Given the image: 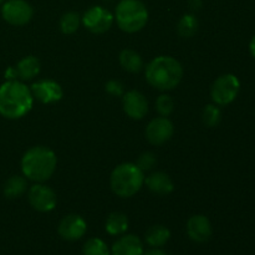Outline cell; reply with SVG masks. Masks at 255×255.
Masks as SVG:
<instances>
[{
    "mask_svg": "<svg viewBox=\"0 0 255 255\" xmlns=\"http://www.w3.org/2000/svg\"><path fill=\"white\" fill-rule=\"evenodd\" d=\"M144 183L152 193L157 196H168L173 192L174 183L166 172L157 171L144 177Z\"/></svg>",
    "mask_w": 255,
    "mask_h": 255,
    "instance_id": "cell-16",
    "label": "cell"
},
{
    "mask_svg": "<svg viewBox=\"0 0 255 255\" xmlns=\"http://www.w3.org/2000/svg\"><path fill=\"white\" fill-rule=\"evenodd\" d=\"M5 1H6V0H0V5H2V4H4Z\"/></svg>",
    "mask_w": 255,
    "mask_h": 255,
    "instance_id": "cell-33",
    "label": "cell"
},
{
    "mask_svg": "<svg viewBox=\"0 0 255 255\" xmlns=\"http://www.w3.org/2000/svg\"><path fill=\"white\" fill-rule=\"evenodd\" d=\"M213 233L211 221L203 214H194L187 222V234L196 243H206Z\"/></svg>",
    "mask_w": 255,
    "mask_h": 255,
    "instance_id": "cell-14",
    "label": "cell"
},
{
    "mask_svg": "<svg viewBox=\"0 0 255 255\" xmlns=\"http://www.w3.org/2000/svg\"><path fill=\"white\" fill-rule=\"evenodd\" d=\"M222 120V111L219 109L218 105L212 104L207 105L203 109V112H202V121L209 128H213V127H217L219 125Z\"/></svg>",
    "mask_w": 255,
    "mask_h": 255,
    "instance_id": "cell-25",
    "label": "cell"
},
{
    "mask_svg": "<svg viewBox=\"0 0 255 255\" xmlns=\"http://www.w3.org/2000/svg\"><path fill=\"white\" fill-rule=\"evenodd\" d=\"M241 90V81L233 74L221 75L211 87L212 101L218 106H227L237 99Z\"/></svg>",
    "mask_w": 255,
    "mask_h": 255,
    "instance_id": "cell-6",
    "label": "cell"
},
{
    "mask_svg": "<svg viewBox=\"0 0 255 255\" xmlns=\"http://www.w3.org/2000/svg\"><path fill=\"white\" fill-rule=\"evenodd\" d=\"M143 255H167L163 251H159L158 248H154L152 251H148L147 253H143Z\"/></svg>",
    "mask_w": 255,
    "mask_h": 255,
    "instance_id": "cell-31",
    "label": "cell"
},
{
    "mask_svg": "<svg viewBox=\"0 0 255 255\" xmlns=\"http://www.w3.org/2000/svg\"><path fill=\"white\" fill-rule=\"evenodd\" d=\"M80 25H81V16L76 11H67L60 17L59 26L62 34L65 35L75 34L79 30Z\"/></svg>",
    "mask_w": 255,
    "mask_h": 255,
    "instance_id": "cell-23",
    "label": "cell"
},
{
    "mask_svg": "<svg viewBox=\"0 0 255 255\" xmlns=\"http://www.w3.org/2000/svg\"><path fill=\"white\" fill-rule=\"evenodd\" d=\"M105 90L112 96H122L125 94V86L119 80H109L105 85Z\"/></svg>",
    "mask_w": 255,
    "mask_h": 255,
    "instance_id": "cell-28",
    "label": "cell"
},
{
    "mask_svg": "<svg viewBox=\"0 0 255 255\" xmlns=\"http://www.w3.org/2000/svg\"><path fill=\"white\" fill-rule=\"evenodd\" d=\"M144 239L152 248H161V247L166 246L167 242L171 239V232L167 227L162 226V224H156L147 229Z\"/></svg>",
    "mask_w": 255,
    "mask_h": 255,
    "instance_id": "cell-20",
    "label": "cell"
},
{
    "mask_svg": "<svg viewBox=\"0 0 255 255\" xmlns=\"http://www.w3.org/2000/svg\"><path fill=\"white\" fill-rule=\"evenodd\" d=\"M4 196L7 199H16L27 192V179L24 176L14 174L4 184Z\"/></svg>",
    "mask_w": 255,
    "mask_h": 255,
    "instance_id": "cell-18",
    "label": "cell"
},
{
    "mask_svg": "<svg viewBox=\"0 0 255 255\" xmlns=\"http://www.w3.org/2000/svg\"><path fill=\"white\" fill-rule=\"evenodd\" d=\"M87 232V223L79 214H67L60 221L57 233L67 242L81 239Z\"/></svg>",
    "mask_w": 255,
    "mask_h": 255,
    "instance_id": "cell-12",
    "label": "cell"
},
{
    "mask_svg": "<svg viewBox=\"0 0 255 255\" xmlns=\"http://www.w3.org/2000/svg\"><path fill=\"white\" fill-rule=\"evenodd\" d=\"M105 228L110 236H124L128 229V218L122 212H112L107 217Z\"/></svg>",
    "mask_w": 255,
    "mask_h": 255,
    "instance_id": "cell-21",
    "label": "cell"
},
{
    "mask_svg": "<svg viewBox=\"0 0 255 255\" xmlns=\"http://www.w3.org/2000/svg\"><path fill=\"white\" fill-rule=\"evenodd\" d=\"M122 107L125 114L132 120H142L148 114V101L137 90H129L122 95Z\"/></svg>",
    "mask_w": 255,
    "mask_h": 255,
    "instance_id": "cell-13",
    "label": "cell"
},
{
    "mask_svg": "<svg viewBox=\"0 0 255 255\" xmlns=\"http://www.w3.org/2000/svg\"><path fill=\"white\" fill-rule=\"evenodd\" d=\"M144 184V172L136 163L125 162L114 168L110 176V187L120 198H131Z\"/></svg>",
    "mask_w": 255,
    "mask_h": 255,
    "instance_id": "cell-4",
    "label": "cell"
},
{
    "mask_svg": "<svg viewBox=\"0 0 255 255\" xmlns=\"http://www.w3.org/2000/svg\"><path fill=\"white\" fill-rule=\"evenodd\" d=\"M199 27L198 19L194 14H186L179 19L178 25H177V31L179 36L183 39H191L197 34Z\"/></svg>",
    "mask_w": 255,
    "mask_h": 255,
    "instance_id": "cell-22",
    "label": "cell"
},
{
    "mask_svg": "<svg viewBox=\"0 0 255 255\" xmlns=\"http://www.w3.org/2000/svg\"><path fill=\"white\" fill-rule=\"evenodd\" d=\"M30 90H31L34 100H37L44 105L56 104V102L61 101L62 96H64V90H62L61 85L55 80L50 79L34 82L30 86Z\"/></svg>",
    "mask_w": 255,
    "mask_h": 255,
    "instance_id": "cell-11",
    "label": "cell"
},
{
    "mask_svg": "<svg viewBox=\"0 0 255 255\" xmlns=\"http://www.w3.org/2000/svg\"><path fill=\"white\" fill-rule=\"evenodd\" d=\"M111 255H143V244L134 234H124L112 246Z\"/></svg>",
    "mask_w": 255,
    "mask_h": 255,
    "instance_id": "cell-15",
    "label": "cell"
},
{
    "mask_svg": "<svg viewBox=\"0 0 255 255\" xmlns=\"http://www.w3.org/2000/svg\"><path fill=\"white\" fill-rule=\"evenodd\" d=\"M27 201L35 211L47 213L56 207L57 196L54 189L45 183H35L27 191Z\"/></svg>",
    "mask_w": 255,
    "mask_h": 255,
    "instance_id": "cell-9",
    "label": "cell"
},
{
    "mask_svg": "<svg viewBox=\"0 0 255 255\" xmlns=\"http://www.w3.org/2000/svg\"><path fill=\"white\" fill-rule=\"evenodd\" d=\"M115 21L120 30L134 34L148 22V10L141 0H121L115 9Z\"/></svg>",
    "mask_w": 255,
    "mask_h": 255,
    "instance_id": "cell-5",
    "label": "cell"
},
{
    "mask_svg": "<svg viewBox=\"0 0 255 255\" xmlns=\"http://www.w3.org/2000/svg\"><path fill=\"white\" fill-rule=\"evenodd\" d=\"M249 50H251L252 56H253L255 59V35L253 37H252L251 42H249Z\"/></svg>",
    "mask_w": 255,
    "mask_h": 255,
    "instance_id": "cell-32",
    "label": "cell"
},
{
    "mask_svg": "<svg viewBox=\"0 0 255 255\" xmlns=\"http://www.w3.org/2000/svg\"><path fill=\"white\" fill-rule=\"evenodd\" d=\"M136 164L138 166V168L142 172L151 171L153 169V167L157 164V157L153 152H144L141 156L137 158Z\"/></svg>",
    "mask_w": 255,
    "mask_h": 255,
    "instance_id": "cell-27",
    "label": "cell"
},
{
    "mask_svg": "<svg viewBox=\"0 0 255 255\" xmlns=\"http://www.w3.org/2000/svg\"><path fill=\"white\" fill-rule=\"evenodd\" d=\"M1 16L12 26H24L31 21L34 9L26 0H6L1 5Z\"/></svg>",
    "mask_w": 255,
    "mask_h": 255,
    "instance_id": "cell-8",
    "label": "cell"
},
{
    "mask_svg": "<svg viewBox=\"0 0 255 255\" xmlns=\"http://www.w3.org/2000/svg\"><path fill=\"white\" fill-rule=\"evenodd\" d=\"M57 166V157L46 146H34L21 157L20 167L22 176L35 183H45L54 176Z\"/></svg>",
    "mask_w": 255,
    "mask_h": 255,
    "instance_id": "cell-2",
    "label": "cell"
},
{
    "mask_svg": "<svg viewBox=\"0 0 255 255\" xmlns=\"http://www.w3.org/2000/svg\"><path fill=\"white\" fill-rule=\"evenodd\" d=\"M174 134L173 122L168 117H154L146 127V138L153 146L167 143Z\"/></svg>",
    "mask_w": 255,
    "mask_h": 255,
    "instance_id": "cell-10",
    "label": "cell"
},
{
    "mask_svg": "<svg viewBox=\"0 0 255 255\" xmlns=\"http://www.w3.org/2000/svg\"><path fill=\"white\" fill-rule=\"evenodd\" d=\"M32 105L31 90L22 81L12 80L0 85V116L4 119H21L31 111Z\"/></svg>",
    "mask_w": 255,
    "mask_h": 255,
    "instance_id": "cell-1",
    "label": "cell"
},
{
    "mask_svg": "<svg viewBox=\"0 0 255 255\" xmlns=\"http://www.w3.org/2000/svg\"><path fill=\"white\" fill-rule=\"evenodd\" d=\"M188 5L192 11H199L202 9L203 2H202V0H189Z\"/></svg>",
    "mask_w": 255,
    "mask_h": 255,
    "instance_id": "cell-30",
    "label": "cell"
},
{
    "mask_svg": "<svg viewBox=\"0 0 255 255\" xmlns=\"http://www.w3.org/2000/svg\"><path fill=\"white\" fill-rule=\"evenodd\" d=\"M15 67L17 70L19 79H21L22 81H30L40 74L41 64H40V60L37 57L29 55V56L22 57Z\"/></svg>",
    "mask_w": 255,
    "mask_h": 255,
    "instance_id": "cell-17",
    "label": "cell"
},
{
    "mask_svg": "<svg viewBox=\"0 0 255 255\" xmlns=\"http://www.w3.org/2000/svg\"><path fill=\"white\" fill-rule=\"evenodd\" d=\"M146 81L159 91H171L176 89L183 77V66L172 56L154 57L144 67Z\"/></svg>",
    "mask_w": 255,
    "mask_h": 255,
    "instance_id": "cell-3",
    "label": "cell"
},
{
    "mask_svg": "<svg viewBox=\"0 0 255 255\" xmlns=\"http://www.w3.org/2000/svg\"><path fill=\"white\" fill-rule=\"evenodd\" d=\"M156 111L159 116L168 117L174 111V101L169 95L162 94L156 100Z\"/></svg>",
    "mask_w": 255,
    "mask_h": 255,
    "instance_id": "cell-26",
    "label": "cell"
},
{
    "mask_svg": "<svg viewBox=\"0 0 255 255\" xmlns=\"http://www.w3.org/2000/svg\"><path fill=\"white\" fill-rule=\"evenodd\" d=\"M114 22V14L101 5L89 7L81 16V24L92 34H105L111 29Z\"/></svg>",
    "mask_w": 255,
    "mask_h": 255,
    "instance_id": "cell-7",
    "label": "cell"
},
{
    "mask_svg": "<svg viewBox=\"0 0 255 255\" xmlns=\"http://www.w3.org/2000/svg\"><path fill=\"white\" fill-rule=\"evenodd\" d=\"M109 247L102 239L90 238L82 247V255H110Z\"/></svg>",
    "mask_w": 255,
    "mask_h": 255,
    "instance_id": "cell-24",
    "label": "cell"
},
{
    "mask_svg": "<svg viewBox=\"0 0 255 255\" xmlns=\"http://www.w3.org/2000/svg\"><path fill=\"white\" fill-rule=\"evenodd\" d=\"M119 60L122 69L131 74H136L143 69V59L136 50L124 49L120 54Z\"/></svg>",
    "mask_w": 255,
    "mask_h": 255,
    "instance_id": "cell-19",
    "label": "cell"
},
{
    "mask_svg": "<svg viewBox=\"0 0 255 255\" xmlns=\"http://www.w3.org/2000/svg\"><path fill=\"white\" fill-rule=\"evenodd\" d=\"M4 77L6 81H12V80H19V75H17V70L15 66H9L5 70Z\"/></svg>",
    "mask_w": 255,
    "mask_h": 255,
    "instance_id": "cell-29",
    "label": "cell"
}]
</instances>
